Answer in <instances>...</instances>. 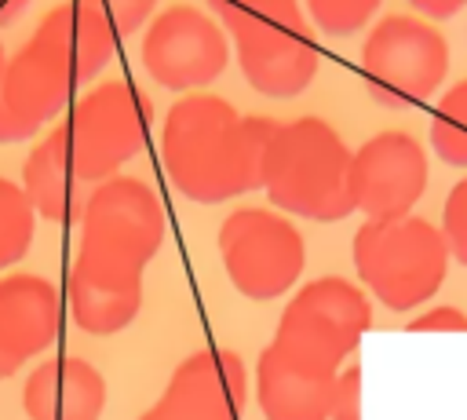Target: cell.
<instances>
[{
  "label": "cell",
  "instance_id": "6da1fadb",
  "mask_svg": "<svg viewBox=\"0 0 467 420\" xmlns=\"http://www.w3.org/2000/svg\"><path fill=\"white\" fill-rule=\"evenodd\" d=\"M164 245V208L150 183L113 175L88 190L77 256L66 270V310L91 336L128 329L142 310V274Z\"/></svg>",
  "mask_w": 467,
  "mask_h": 420
},
{
  "label": "cell",
  "instance_id": "7a4b0ae2",
  "mask_svg": "<svg viewBox=\"0 0 467 420\" xmlns=\"http://www.w3.org/2000/svg\"><path fill=\"white\" fill-rule=\"evenodd\" d=\"M117 44L120 33L95 0L55 4L0 69V99L7 113L29 139L40 135L47 121L69 110L84 84L102 77Z\"/></svg>",
  "mask_w": 467,
  "mask_h": 420
},
{
  "label": "cell",
  "instance_id": "3957f363",
  "mask_svg": "<svg viewBox=\"0 0 467 420\" xmlns=\"http://www.w3.org/2000/svg\"><path fill=\"white\" fill-rule=\"evenodd\" d=\"M277 121L244 117L234 102L193 91L168 106L161 124V164L168 183L197 205L234 201L263 190V157Z\"/></svg>",
  "mask_w": 467,
  "mask_h": 420
},
{
  "label": "cell",
  "instance_id": "277c9868",
  "mask_svg": "<svg viewBox=\"0 0 467 420\" xmlns=\"http://www.w3.org/2000/svg\"><path fill=\"white\" fill-rule=\"evenodd\" d=\"M354 150L325 117L277 121L263 157L266 201L296 219L339 223L354 208L350 194Z\"/></svg>",
  "mask_w": 467,
  "mask_h": 420
},
{
  "label": "cell",
  "instance_id": "5b68a950",
  "mask_svg": "<svg viewBox=\"0 0 467 420\" xmlns=\"http://www.w3.org/2000/svg\"><path fill=\"white\" fill-rule=\"evenodd\" d=\"M208 11L226 29L252 91L266 99H296L314 84L321 51L303 0H208Z\"/></svg>",
  "mask_w": 467,
  "mask_h": 420
},
{
  "label": "cell",
  "instance_id": "8992f818",
  "mask_svg": "<svg viewBox=\"0 0 467 420\" xmlns=\"http://www.w3.org/2000/svg\"><path fill=\"white\" fill-rule=\"evenodd\" d=\"M350 259L358 285L387 310L423 307L449 274V245L441 226L423 215L365 219L354 230Z\"/></svg>",
  "mask_w": 467,
  "mask_h": 420
},
{
  "label": "cell",
  "instance_id": "52a82bcc",
  "mask_svg": "<svg viewBox=\"0 0 467 420\" xmlns=\"http://www.w3.org/2000/svg\"><path fill=\"white\" fill-rule=\"evenodd\" d=\"M55 128L77 175L95 186L120 175V168L142 153L153 128V102L139 84L109 77L80 91Z\"/></svg>",
  "mask_w": 467,
  "mask_h": 420
},
{
  "label": "cell",
  "instance_id": "ba28073f",
  "mask_svg": "<svg viewBox=\"0 0 467 420\" xmlns=\"http://www.w3.org/2000/svg\"><path fill=\"white\" fill-rule=\"evenodd\" d=\"M372 325V299L358 281L325 274L285 303L270 347L314 373L339 376Z\"/></svg>",
  "mask_w": 467,
  "mask_h": 420
},
{
  "label": "cell",
  "instance_id": "9c48e42d",
  "mask_svg": "<svg viewBox=\"0 0 467 420\" xmlns=\"http://www.w3.org/2000/svg\"><path fill=\"white\" fill-rule=\"evenodd\" d=\"M358 73L376 106H423L449 77V40L420 15H383L361 40Z\"/></svg>",
  "mask_w": 467,
  "mask_h": 420
},
{
  "label": "cell",
  "instance_id": "30bf717a",
  "mask_svg": "<svg viewBox=\"0 0 467 420\" xmlns=\"http://www.w3.org/2000/svg\"><path fill=\"white\" fill-rule=\"evenodd\" d=\"M230 285L248 299H277L296 289L306 267V241L299 226L263 205L234 208L215 234Z\"/></svg>",
  "mask_w": 467,
  "mask_h": 420
},
{
  "label": "cell",
  "instance_id": "8fae6325",
  "mask_svg": "<svg viewBox=\"0 0 467 420\" xmlns=\"http://www.w3.org/2000/svg\"><path fill=\"white\" fill-rule=\"evenodd\" d=\"M230 37L219 26V18L197 4H171L161 7L139 40L142 69L153 84L193 95L219 80L230 66Z\"/></svg>",
  "mask_w": 467,
  "mask_h": 420
},
{
  "label": "cell",
  "instance_id": "7c38bea8",
  "mask_svg": "<svg viewBox=\"0 0 467 420\" xmlns=\"http://www.w3.org/2000/svg\"><path fill=\"white\" fill-rule=\"evenodd\" d=\"M427 183H431L427 150L409 131H376L354 150L350 194H354V208L365 219L412 215V208L427 194Z\"/></svg>",
  "mask_w": 467,
  "mask_h": 420
},
{
  "label": "cell",
  "instance_id": "4fadbf2b",
  "mask_svg": "<svg viewBox=\"0 0 467 420\" xmlns=\"http://www.w3.org/2000/svg\"><path fill=\"white\" fill-rule=\"evenodd\" d=\"M248 398V369L226 347H201L186 354L161 398L139 420H241Z\"/></svg>",
  "mask_w": 467,
  "mask_h": 420
},
{
  "label": "cell",
  "instance_id": "5bb4252c",
  "mask_svg": "<svg viewBox=\"0 0 467 420\" xmlns=\"http://www.w3.org/2000/svg\"><path fill=\"white\" fill-rule=\"evenodd\" d=\"M66 296L44 274L15 270L0 278V351L26 365L62 340Z\"/></svg>",
  "mask_w": 467,
  "mask_h": 420
},
{
  "label": "cell",
  "instance_id": "9a60e30c",
  "mask_svg": "<svg viewBox=\"0 0 467 420\" xmlns=\"http://www.w3.org/2000/svg\"><path fill=\"white\" fill-rule=\"evenodd\" d=\"M106 398V376L80 354H51L36 362L22 383L29 420H102Z\"/></svg>",
  "mask_w": 467,
  "mask_h": 420
},
{
  "label": "cell",
  "instance_id": "2e32d148",
  "mask_svg": "<svg viewBox=\"0 0 467 420\" xmlns=\"http://www.w3.org/2000/svg\"><path fill=\"white\" fill-rule=\"evenodd\" d=\"M336 376L314 373L270 343L255 358V405L263 420H328Z\"/></svg>",
  "mask_w": 467,
  "mask_h": 420
},
{
  "label": "cell",
  "instance_id": "e0dca14e",
  "mask_svg": "<svg viewBox=\"0 0 467 420\" xmlns=\"http://www.w3.org/2000/svg\"><path fill=\"white\" fill-rule=\"evenodd\" d=\"M22 190L29 205L36 208L40 219L47 223H80L84 201H88V183L77 175L62 131L51 128L33 142V150L22 161Z\"/></svg>",
  "mask_w": 467,
  "mask_h": 420
},
{
  "label": "cell",
  "instance_id": "ac0fdd59",
  "mask_svg": "<svg viewBox=\"0 0 467 420\" xmlns=\"http://www.w3.org/2000/svg\"><path fill=\"white\" fill-rule=\"evenodd\" d=\"M427 135H431V150L449 168H467V77L438 95Z\"/></svg>",
  "mask_w": 467,
  "mask_h": 420
},
{
  "label": "cell",
  "instance_id": "d6986e66",
  "mask_svg": "<svg viewBox=\"0 0 467 420\" xmlns=\"http://www.w3.org/2000/svg\"><path fill=\"white\" fill-rule=\"evenodd\" d=\"M36 208L29 205L22 183L0 175V274L18 267L36 234Z\"/></svg>",
  "mask_w": 467,
  "mask_h": 420
},
{
  "label": "cell",
  "instance_id": "ffe728a7",
  "mask_svg": "<svg viewBox=\"0 0 467 420\" xmlns=\"http://www.w3.org/2000/svg\"><path fill=\"white\" fill-rule=\"evenodd\" d=\"M379 4L383 0H303V11L325 37H354L376 22Z\"/></svg>",
  "mask_w": 467,
  "mask_h": 420
},
{
  "label": "cell",
  "instance_id": "44dd1931",
  "mask_svg": "<svg viewBox=\"0 0 467 420\" xmlns=\"http://www.w3.org/2000/svg\"><path fill=\"white\" fill-rule=\"evenodd\" d=\"M441 237L449 245V256L467 267V175L460 183H452V190L441 201Z\"/></svg>",
  "mask_w": 467,
  "mask_h": 420
},
{
  "label": "cell",
  "instance_id": "7402d4cb",
  "mask_svg": "<svg viewBox=\"0 0 467 420\" xmlns=\"http://www.w3.org/2000/svg\"><path fill=\"white\" fill-rule=\"evenodd\" d=\"M95 4L106 11V18L113 22V29H117L120 40H124L128 33L146 29V22L157 15V4H161V0H95Z\"/></svg>",
  "mask_w": 467,
  "mask_h": 420
},
{
  "label": "cell",
  "instance_id": "603a6c76",
  "mask_svg": "<svg viewBox=\"0 0 467 420\" xmlns=\"http://www.w3.org/2000/svg\"><path fill=\"white\" fill-rule=\"evenodd\" d=\"M328 420H361V365H347L336 376Z\"/></svg>",
  "mask_w": 467,
  "mask_h": 420
},
{
  "label": "cell",
  "instance_id": "cb8c5ba5",
  "mask_svg": "<svg viewBox=\"0 0 467 420\" xmlns=\"http://www.w3.org/2000/svg\"><path fill=\"white\" fill-rule=\"evenodd\" d=\"M412 332H467V310L456 303H438L409 318Z\"/></svg>",
  "mask_w": 467,
  "mask_h": 420
},
{
  "label": "cell",
  "instance_id": "d4e9b609",
  "mask_svg": "<svg viewBox=\"0 0 467 420\" xmlns=\"http://www.w3.org/2000/svg\"><path fill=\"white\" fill-rule=\"evenodd\" d=\"M412 7H416V15L420 18H427V22H441V18H452V15H460L463 7H467V0H409Z\"/></svg>",
  "mask_w": 467,
  "mask_h": 420
},
{
  "label": "cell",
  "instance_id": "484cf974",
  "mask_svg": "<svg viewBox=\"0 0 467 420\" xmlns=\"http://www.w3.org/2000/svg\"><path fill=\"white\" fill-rule=\"evenodd\" d=\"M33 0H0V26H11Z\"/></svg>",
  "mask_w": 467,
  "mask_h": 420
},
{
  "label": "cell",
  "instance_id": "4316f807",
  "mask_svg": "<svg viewBox=\"0 0 467 420\" xmlns=\"http://www.w3.org/2000/svg\"><path fill=\"white\" fill-rule=\"evenodd\" d=\"M18 369H22V365H18V362H11V358H7L4 351H0V380H7V376H15Z\"/></svg>",
  "mask_w": 467,
  "mask_h": 420
},
{
  "label": "cell",
  "instance_id": "83f0119b",
  "mask_svg": "<svg viewBox=\"0 0 467 420\" xmlns=\"http://www.w3.org/2000/svg\"><path fill=\"white\" fill-rule=\"evenodd\" d=\"M4 62H7V51H4V44H0V66H4Z\"/></svg>",
  "mask_w": 467,
  "mask_h": 420
}]
</instances>
